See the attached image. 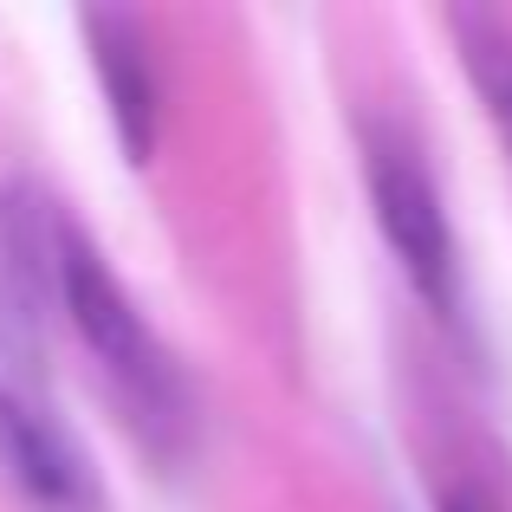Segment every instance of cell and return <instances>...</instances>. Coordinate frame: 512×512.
Returning <instances> with one entry per match:
<instances>
[{"label":"cell","mask_w":512,"mask_h":512,"mask_svg":"<svg viewBox=\"0 0 512 512\" xmlns=\"http://www.w3.org/2000/svg\"><path fill=\"white\" fill-rule=\"evenodd\" d=\"M448 512H474V506H448Z\"/></svg>","instance_id":"6"},{"label":"cell","mask_w":512,"mask_h":512,"mask_svg":"<svg viewBox=\"0 0 512 512\" xmlns=\"http://www.w3.org/2000/svg\"><path fill=\"white\" fill-rule=\"evenodd\" d=\"M46 253H52V299H59L65 325L91 350V363L104 370V383L124 402V415L143 428V441L169 454L175 441L188 435V383H182V370H175V357L150 331V318L137 312L124 279L104 266V253L91 247L65 214H52Z\"/></svg>","instance_id":"1"},{"label":"cell","mask_w":512,"mask_h":512,"mask_svg":"<svg viewBox=\"0 0 512 512\" xmlns=\"http://www.w3.org/2000/svg\"><path fill=\"white\" fill-rule=\"evenodd\" d=\"M363 169H370L376 227H383L396 266L428 299V312L448 318L461 260H454V227H448V208H441V188L428 175L422 150L409 137H396V130H363Z\"/></svg>","instance_id":"2"},{"label":"cell","mask_w":512,"mask_h":512,"mask_svg":"<svg viewBox=\"0 0 512 512\" xmlns=\"http://www.w3.org/2000/svg\"><path fill=\"white\" fill-rule=\"evenodd\" d=\"M0 467L39 512H104V480L85 441L7 363H0Z\"/></svg>","instance_id":"3"},{"label":"cell","mask_w":512,"mask_h":512,"mask_svg":"<svg viewBox=\"0 0 512 512\" xmlns=\"http://www.w3.org/2000/svg\"><path fill=\"white\" fill-rule=\"evenodd\" d=\"M85 39H91V65H98V85L111 98V124L124 143L130 163H150L156 150V65L143 52V33L130 13H85Z\"/></svg>","instance_id":"4"},{"label":"cell","mask_w":512,"mask_h":512,"mask_svg":"<svg viewBox=\"0 0 512 512\" xmlns=\"http://www.w3.org/2000/svg\"><path fill=\"white\" fill-rule=\"evenodd\" d=\"M448 33H454V46H461L467 78H474L480 104H487L493 130H500V143L512 156V33L493 20V13H474V7H454Z\"/></svg>","instance_id":"5"}]
</instances>
